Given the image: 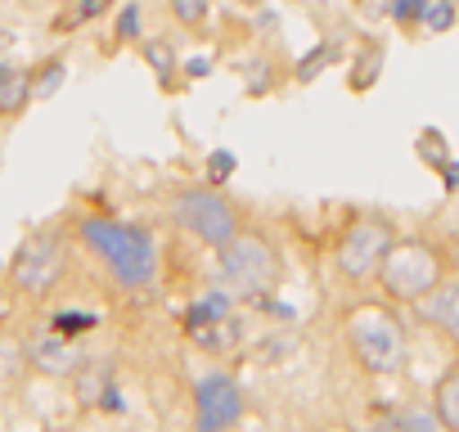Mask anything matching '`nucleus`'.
<instances>
[{
	"instance_id": "f257e3e1",
	"label": "nucleus",
	"mask_w": 459,
	"mask_h": 432,
	"mask_svg": "<svg viewBox=\"0 0 459 432\" xmlns=\"http://www.w3.org/2000/svg\"><path fill=\"white\" fill-rule=\"evenodd\" d=\"M86 248L113 271L122 289H149L158 275V244L144 226L113 221V216H82Z\"/></svg>"
},
{
	"instance_id": "f03ea898",
	"label": "nucleus",
	"mask_w": 459,
	"mask_h": 432,
	"mask_svg": "<svg viewBox=\"0 0 459 432\" xmlns=\"http://www.w3.org/2000/svg\"><path fill=\"white\" fill-rule=\"evenodd\" d=\"M347 342L369 374H396L405 365V329L392 307H356L347 315Z\"/></svg>"
},
{
	"instance_id": "7ed1b4c3",
	"label": "nucleus",
	"mask_w": 459,
	"mask_h": 432,
	"mask_svg": "<svg viewBox=\"0 0 459 432\" xmlns=\"http://www.w3.org/2000/svg\"><path fill=\"white\" fill-rule=\"evenodd\" d=\"M171 216L176 226H185L194 239L212 244V248H225L230 239L239 235V212L216 185H203V189H185L171 198Z\"/></svg>"
},
{
	"instance_id": "20e7f679",
	"label": "nucleus",
	"mask_w": 459,
	"mask_h": 432,
	"mask_svg": "<svg viewBox=\"0 0 459 432\" xmlns=\"http://www.w3.org/2000/svg\"><path fill=\"white\" fill-rule=\"evenodd\" d=\"M378 275H383V289L396 302H423L441 284V257H437V248H428L419 239L392 244V253L383 257Z\"/></svg>"
},
{
	"instance_id": "39448f33",
	"label": "nucleus",
	"mask_w": 459,
	"mask_h": 432,
	"mask_svg": "<svg viewBox=\"0 0 459 432\" xmlns=\"http://www.w3.org/2000/svg\"><path fill=\"white\" fill-rule=\"evenodd\" d=\"M221 275L230 289H239L248 298H262L280 280V253L262 235H235L221 248Z\"/></svg>"
},
{
	"instance_id": "423d86ee",
	"label": "nucleus",
	"mask_w": 459,
	"mask_h": 432,
	"mask_svg": "<svg viewBox=\"0 0 459 432\" xmlns=\"http://www.w3.org/2000/svg\"><path fill=\"white\" fill-rule=\"evenodd\" d=\"M248 401L230 374H207L194 387V432H230L244 419Z\"/></svg>"
},
{
	"instance_id": "0eeeda50",
	"label": "nucleus",
	"mask_w": 459,
	"mask_h": 432,
	"mask_svg": "<svg viewBox=\"0 0 459 432\" xmlns=\"http://www.w3.org/2000/svg\"><path fill=\"white\" fill-rule=\"evenodd\" d=\"M387 253H392V226L378 221V216H360L338 244V271L347 280H369Z\"/></svg>"
},
{
	"instance_id": "6e6552de",
	"label": "nucleus",
	"mask_w": 459,
	"mask_h": 432,
	"mask_svg": "<svg viewBox=\"0 0 459 432\" xmlns=\"http://www.w3.org/2000/svg\"><path fill=\"white\" fill-rule=\"evenodd\" d=\"M10 275H14V284L28 289V293H46V289H55V280L64 275V244H59L55 235H37V239H28V244L19 248Z\"/></svg>"
},
{
	"instance_id": "1a4fd4ad",
	"label": "nucleus",
	"mask_w": 459,
	"mask_h": 432,
	"mask_svg": "<svg viewBox=\"0 0 459 432\" xmlns=\"http://www.w3.org/2000/svg\"><path fill=\"white\" fill-rule=\"evenodd\" d=\"M419 311H423V315L446 333V338H455V342H459V284H450V289H446V284H437V289L419 302Z\"/></svg>"
},
{
	"instance_id": "9d476101",
	"label": "nucleus",
	"mask_w": 459,
	"mask_h": 432,
	"mask_svg": "<svg viewBox=\"0 0 459 432\" xmlns=\"http://www.w3.org/2000/svg\"><path fill=\"white\" fill-rule=\"evenodd\" d=\"M77 347L64 338V333H50V338H41L37 347H32V365L41 369V374H73L77 369Z\"/></svg>"
},
{
	"instance_id": "9b49d317",
	"label": "nucleus",
	"mask_w": 459,
	"mask_h": 432,
	"mask_svg": "<svg viewBox=\"0 0 459 432\" xmlns=\"http://www.w3.org/2000/svg\"><path fill=\"white\" fill-rule=\"evenodd\" d=\"M432 410L441 419L446 432H459V365L441 374V383L432 387Z\"/></svg>"
},
{
	"instance_id": "f8f14e48",
	"label": "nucleus",
	"mask_w": 459,
	"mask_h": 432,
	"mask_svg": "<svg viewBox=\"0 0 459 432\" xmlns=\"http://www.w3.org/2000/svg\"><path fill=\"white\" fill-rule=\"evenodd\" d=\"M32 95H37L32 91V73H19V68L0 64V113H23Z\"/></svg>"
},
{
	"instance_id": "ddd939ff",
	"label": "nucleus",
	"mask_w": 459,
	"mask_h": 432,
	"mask_svg": "<svg viewBox=\"0 0 459 432\" xmlns=\"http://www.w3.org/2000/svg\"><path fill=\"white\" fill-rule=\"evenodd\" d=\"M419 23H423V32H432V37L450 32V28H455V0H428Z\"/></svg>"
},
{
	"instance_id": "4468645a",
	"label": "nucleus",
	"mask_w": 459,
	"mask_h": 432,
	"mask_svg": "<svg viewBox=\"0 0 459 432\" xmlns=\"http://www.w3.org/2000/svg\"><path fill=\"white\" fill-rule=\"evenodd\" d=\"M55 333H64V338H77V333H91L95 324H100V315H91V311H55Z\"/></svg>"
},
{
	"instance_id": "2eb2a0df",
	"label": "nucleus",
	"mask_w": 459,
	"mask_h": 432,
	"mask_svg": "<svg viewBox=\"0 0 459 432\" xmlns=\"http://www.w3.org/2000/svg\"><path fill=\"white\" fill-rule=\"evenodd\" d=\"M419 158L432 162V167H441V162L450 158V153H446V135H441L437 126H423V131H419Z\"/></svg>"
},
{
	"instance_id": "dca6fc26",
	"label": "nucleus",
	"mask_w": 459,
	"mask_h": 432,
	"mask_svg": "<svg viewBox=\"0 0 459 432\" xmlns=\"http://www.w3.org/2000/svg\"><path fill=\"white\" fill-rule=\"evenodd\" d=\"M235 153H230V149H216L212 158H207V180L212 185H221V180H230V176H235Z\"/></svg>"
},
{
	"instance_id": "f3484780",
	"label": "nucleus",
	"mask_w": 459,
	"mask_h": 432,
	"mask_svg": "<svg viewBox=\"0 0 459 432\" xmlns=\"http://www.w3.org/2000/svg\"><path fill=\"white\" fill-rule=\"evenodd\" d=\"M401 423H405V432H446L441 419H437V410H405Z\"/></svg>"
},
{
	"instance_id": "a211bd4d",
	"label": "nucleus",
	"mask_w": 459,
	"mask_h": 432,
	"mask_svg": "<svg viewBox=\"0 0 459 432\" xmlns=\"http://www.w3.org/2000/svg\"><path fill=\"white\" fill-rule=\"evenodd\" d=\"M140 23H144V14H140V5L131 0V5L117 14V28H113V32H117V41H135V37H140Z\"/></svg>"
},
{
	"instance_id": "6ab92c4d",
	"label": "nucleus",
	"mask_w": 459,
	"mask_h": 432,
	"mask_svg": "<svg viewBox=\"0 0 459 432\" xmlns=\"http://www.w3.org/2000/svg\"><path fill=\"white\" fill-rule=\"evenodd\" d=\"M171 14H176L185 28H194V23L207 19V0H171Z\"/></svg>"
},
{
	"instance_id": "aec40b11",
	"label": "nucleus",
	"mask_w": 459,
	"mask_h": 432,
	"mask_svg": "<svg viewBox=\"0 0 459 432\" xmlns=\"http://www.w3.org/2000/svg\"><path fill=\"white\" fill-rule=\"evenodd\" d=\"M64 73H68V68H64L59 59H55V64H46V68H41V77L32 82V91H37V95H55V91H59V82H64Z\"/></svg>"
},
{
	"instance_id": "412c9836",
	"label": "nucleus",
	"mask_w": 459,
	"mask_h": 432,
	"mask_svg": "<svg viewBox=\"0 0 459 432\" xmlns=\"http://www.w3.org/2000/svg\"><path fill=\"white\" fill-rule=\"evenodd\" d=\"M378 64H383V55H378V50H369V55H365V59H360L356 68H351V73H356V86H360V91H365V86H374V77H378Z\"/></svg>"
},
{
	"instance_id": "4be33fe9",
	"label": "nucleus",
	"mask_w": 459,
	"mask_h": 432,
	"mask_svg": "<svg viewBox=\"0 0 459 432\" xmlns=\"http://www.w3.org/2000/svg\"><path fill=\"white\" fill-rule=\"evenodd\" d=\"M423 5H428V0H392V19L396 23H419L423 19Z\"/></svg>"
},
{
	"instance_id": "5701e85b",
	"label": "nucleus",
	"mask_w": 459,
	"mask_h": 432,
	"mask_svg": "<svg viewBox=\"0 0 459 432\" xmlns=\"http://www.w3.org/2000/svg\"><path fill=\"white\" fill-rule=\"evenodd\" d=\"M144 59H149L158 73H171V50H167L162 41H149V46H144Z\"/></svg>"
},
{
	"instance_id": "b1692460",
	"label": "nucleus",
	"mask_w": 459,
	"mask_h": 432,
	"mask_svg": "<svg viewBox=\"0 0 459 432\" xmlns=\"http://www.w3.org/2000/svg\"><path fill=\"white\" fill-rule=\"evenodd\" d=\"M325 59H329V46H325V50H316V55H307V59L298 64V77H302V82H311V77L325 68Z\"/></svg>"
},
{
	"instance_id": "393cba45",
	"label": "nucleus",
	"mask_w": 459,
	"mask_h": 432,
	"mask_svg": "<svg viewBox=\"0 0 459 432\" xmlns=\"http://www.w3.org/2000/svg\"><path fill=\"white\" fill-rule=\"evenodd\" d=\"M441 185H446V194H459V162H441Z\"/></svg>"
},
{
	"instance_id": "a878e982",
	"label": "nucleus",
	"mask_w": 459,
	"mask_h": 432,
	"mask_svg": "<svg viewBox=\"0 0 459 432\" xmlns=\"http://www.w3.org/2000/svg\"><path fill=\"white\" fill-rule=\"evenodd\" d=\"M108 10V0H82V5H77V19L86 23V19H95V14H104Z\"/></svg>"
},
{
	"instance_id": "bb28decb",
	"label": "nucleus",
	"mask_w": 459,
	"mask_h": 432,
	"mask_svg": "<svg viewBox=\"0 0 459 432\" xmlns=\"http://www.w3.org/2000/svg\"><path fill=\"white\" fill-rule=\"evenodd\" d=\"M369 432H405V423H401V414H387V419H378Z\"/></svg>"
},
{
	"instance_id": "cd10ccee",
	"label": "nucleus",
	"mask_w": 459,
	"mask_h": 432,
	"mask_svg": "<svg viewBox=\"0 0 459 432\" xmlns=\"http://www.w3.org/2000/svg\"><path fill=\"white\" fill-rule=\"evenodd\" d=\"M185 73H189V77H207V73H212V59H203V55H198V59H189V64H185Z\"/></svg>"
}]
</instances>
